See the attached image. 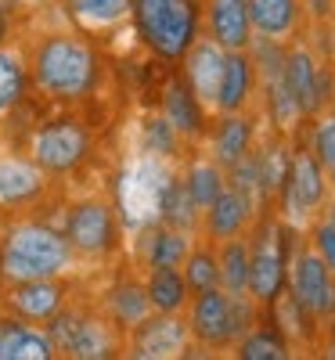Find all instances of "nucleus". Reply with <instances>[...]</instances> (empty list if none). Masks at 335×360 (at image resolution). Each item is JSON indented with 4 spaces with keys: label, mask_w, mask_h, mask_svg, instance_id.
<instances>
[{
    "label": "nucleus",
    "mask_w": 335,
    "mask_h": 360,
    "mask_svg": "<svg viewBox=\"0 0 335 360\" xmlns=\"http://www.w3.org/2000/svg\"><path fill=\"white\" fill-rule=\"evenodd\" d=\"M180 148V130L170 123V119L159 112L144 123V152L151 155H177Z\"/></svg>",
    "instance_id": "nucleus-34"
},
{
    "label": "nucleus",
    "mask_w": 335,
    "mask_h": 360,
    "mask_svg": "<svg viewBox=\"0 0 335 360\" xmlns=\"http://www.w3.org/2000/svg\"><path fill=\"white\" fill-rule=\"evenodd\" d=\"M317 321L335 314V270L317 256V249H296L289 263V285H285Z\"/></svg>",
    "instance_id": "nucleus-9"
},
{
    "label": "nucleus",
    "mask_w": 335,
    "mask_h": 360,
    "mask_svg": "<svg viewBox=\"0 0 335 360\" xmlns=\"http://www.w3.org/2000/svg\"><path fill=\"white\" fill-rule=\"evenodd\" d=\"M188 252H191V234L177 231L163 220L144 234V245H141V256H144L148 270L151 266H184Z\"/></svg>",
    "instance_id": "nucleus-26"
},
{
    "label": "nucleus",
    "mask_w": 335,
    "mask_h": 360,
    "mask_svg": "<svg viewBox=\"0 0 335 360\" xmlns=\"http://www.w3.org/2000/svg\"><path fill=\"white\" fill-rule=\"evenodd\" d=\"M202 33L224 51H249L256 40L249 0H202Z\"/></svg>",
    "instance_id": "nucleus-15"
},
{
    "label": "nucleus",
    "mask_w": 335,
    "mask_h": 360,
    "mask_svg": "<svg viewBox=\"0 0 335 360\" xmlns=\"http://www.w3.org/2000/svg\"><path fill=\"white\" fill-rule=\"evenodd\" d=\"M58 356L47 332L33 328V321L22 317H0V360H47Z\"/></svg>",
    "instance_id": "nucleus-20"
},
{
    "label": "nucleus",
    "mask_w": 335,
    "mask_h": 360,
    "mask_svg": "<svg viewBox=\"0 0 335 360\" xmlns=\"http://www.w3.org/2000/svg\"><path fill=\"white\" fill-rule=\"evenodd\" d=\"M163 115L180 130V137H202L209 108L195 98V90L188 86L184 76H173L163 90Z\"/></svg>",
    "instance_id": "nucleus-21"
},
{
    "label": "nucleus",
    "mask_w": 335,
    "mask_h": 360,
    "mask_svg": "<svg viewBox=\"0 0 335 360\" xmlns=\"http://www.w3.org/2000/svg\"><path fill=\"white\" fill-rule=\"evenodd\" d=\"M285 205L296 217H314L317 209L328 202V169L317 162L310 148H296L292 152V173L285 188Z\"/></svg>",
    "instance_id": "nucleus-14"
},
{
    "label": "nucleus",
    "mask_w": 335,
    "mask_h": 360,
    "mask_svg": "<svg viewBox=\"0 0 335 360\" xmlns=\"http://www.w3.org/2000/svg\"><path fill=\"white\" fill-rule=\"evenodd\" d=\"M331 37H335V18H331ZM331 54H335V40H331Z\"/></svg>",
    "instance_id": "nucleus-39"
},
{
    "label": "nucleus",
    "mask_w": 335,
    "mask_h": 360,
    "mask_svg": "<svg viewBox=\"0 0 335 360\" xmlns=\"http://www.w3.org/2000/svg\"><path fill=\"white\" fill-rule=\"evenodd\" d=\"M256 213L260 209L246 195H238L234 188H224L202 209V238H209V242H227V238L249 234V227L256 224Z\"/></svg>",
    "instance_id": "nucleus-16"
},
{
    "label": "nucleus",
    "mask_w": 335,
    "mask_h": 360,
    "mask_svg": "<svg viewBox=\"0 0 335 360\" xmlns=\"http://www.w3.org/2000/svg\"><path fill=\"white\" fill-rule=\"evenodd\" d=\"M159 220L177 227V231H202V205L195 202L191 188L184 184V176H170L166 188L159 195Z\"/></svg>",
    "instance_id": "nucleus-24"
},
{
    "label": "nucleus",
    "mask_w": 335,
    "mask_h": 360,
    "mask_svg": "<svg viewBox=\"0 0 335 360\" xmlns=\"http://www.w3.org/2000/svg\"><path fill=\"white\" fill-rule=\"evenodd\" d=\"M303 8L314 22H331L335 18V0H303Z\"/></svg>",
    "instance_id": "nucleus-37"
},
{
    "label": "nucleus",
    "mask_w": 335,
    "mask_h": 360,
    "mask_svg": "<svg viewBox=\"0 0 335 360\" xmlns=\"http://www.w3.org/2000/svg\"><path fill=\"white\" fill-rule=\"evenodd\" d=\"M65 238L80 259H105L119 245L115 209L105 198H83L65 217Z\"/></svg>",
    "instance_id": "nucleus-6"
},
{
    "label": "nucleus",
    "mask_w": 335,
    "mask_h": 360,
    "mask_svg": "<svg viewBox=\"0 0 335 360\" xmlns=\"http://www.w3.org/2000/svg\"><path fill=\"white\" fill-rule=\"evenodd\" d=\"M310 242H314V249H317V256L335 270V220H317L314 224V238H310Z\"/></svg>",
    "instance_id": "nucleus-36"
},
{
    "label": "nucleus",
    "mask_w": 335,
    "mask_h": 360,
    "mask_svg": "<svg viewBox=\"0 0 335 360\" xmlns=\"http://www.w3.org/2000/svg\"><path fill=\"white\" fill-rule=\"evenodd\" d=\"M8 44V11H4V4H0V47Z\"/></svg>",
    "instance_id": "nucleus-38"
},
{
    "label": "nucleus",
    "mask_w": 335,
    "mask_h": 360,
    "mask_svg": "<svg viewBox=\"0 0 335 360\" xmlns=\"http://www.w3.org/2000/svg\"><path fill=\"white\" fill-rule=\"evenodd\" d=\"M328 108H331V115H335V98H331V105H328Z\"/></svg>",
    "instance_id": "nucleus-41"
},
{
    "label": "nucleus",
    "mask_w": 335,
    "mask_h": 360,
    "mask_svg": "<svg viewBox=\"0 0 335 360\" xmlns=\"http://www.w3.org/2000/svg\"><path fill=\"white\" fill-rule=\"evenodd\" d=\"M292 252V238H285V227L274 213H263L249 227V295L260 307L285 292Z\"/></svg>",
    "instance_id": "nucleus-4"
},
{
    "label": "nucleus",
    "mask_w": 335,
    "mask_h": 360,
    "mask_svg": "<svg viewBox=\"0 0 335 360\" xmlns=\"http://www.w3.org/2000/svg\"><path fill=\"white\" fill-rule=\"evenodd\" d=\"M127 349L130 356H141V360H170V356H184L188 346L195 342L191 339V328L180 314H148L137 328L127 332Z\"/></svg>",
    "instance_id": "nucleus-10"
},
{
    "label": "nucleus",
    "mask_w": 335,
    "mask_h": 360,
    "mask_svg": "<svg viewBox=\"0 0 335 360\" xmlns=\"http://www.w3.org/2000/svg\"><path fill=\"white\" fill-rule=\"evenodd\" d=\"M191 339L202 349H231L238 346V317H234V292L224 285H213L206 292L191 295L188 310Z\"/></svg>",
    "instance_id": "nucleus-7"
},
{
    "label": "nucleus",
    "mask_w": 335,
    "mask_h": 360,
    "mask_svg": "<svg viewBox=\"0 0 335 360\" xmlns=\"http://www.w3.org/2000/svg\"><path fill=\"white\" fill-rule=\"evenodd\" d=\"M256 155V169H260V191H263V209H270L289 188V173H292V148H289V134L274 130L267 134L263 144L253 148Z\"/></svg>",
    "instance_id": "nucleus-17"
},
{
    "label": "nucleus",
    "mask_w": 335,
    "mask_h": 360,
    "mask_svg": "<svg viewBox=\"0 0 335 360\" xmlns=\"http://www.w3.org/2000/svg\"><path fill=\"white\" fill-rule=\"evenodd\" d=\"M25 4H47V0H25Z\"/></svg>",
    "instance_id": "nucleus-40"
},
{
    "label": "nucleus",
    "mask_w": 335,
    "mask_h": 360,
    "mask_svg": "<svg viewBox=\"0 0 335 360\" xmlns=\"http://www.w3.org/2000/svg\"><path fill=\"white\" fill-rule=\"evenodd\" d=\"M303 18V0H249V22L260 40H289Z\"/></svg>",
    "instance_id": "nucleus-22"
},
{
    "label": "nucleus",
    "mask_w": 335,
    "mask_h": 360,
    "mask_svg": "<svg viewBox=\"0 0 335 360\" xmlns=\"http://www.w3.org/2000/svg\"><path fill=\"white\" fill-rule=\"evenodd\" d=\"M137 37L151 54L180 62L202 29V0H134Z\"/></svg>",
    "instance_id": "nucleus-3"
},
{
    "label": "nucleus",
    "mask_w": 335,
    "mask_h": 360,
    "mask_svg": "<svg viewBox=\"0 0 335 360\" xmlns=\"http://www.w3.org/2000/svg\"><path fill=\"white\" fill-rule=\"evenodd\" d=\"M87 155H90V134L80 119H51L29 141V159L54 176L72 173Z\"/></svg>",
    "instance_id": "nucleus-8"
},
{
    "label": "nucleus",
    "mask_w": 335,
    "mask_h": 360,
    "mask_svg": "<svg viewBox=\"0 0 335 360\" xmlns=\"http://www.w3.org/2000/svg\"><path fill=\"white\" fill-rule=\"evenodd\" d=\"M44 176L47 169H40L33 159H4L0 162V202L4 205L33 202L44 191Z\"/></svg>",
    "instance_id": "nucleus-25"
},
{
    "label": "nucleus",
    "mask_w": 335,
    "mask_h": 360,
    "mask_svg": "<svg viewBox=\"0 0 335 360\" xmlns=\"http://www.w3.org/2000/svg\"><path fill=\"white\" fill-rule=\"evenodd\" d=\"M234 349H238L241 360H282V356H289L292 346L282 335V328L270 321V314H260L256 328H253L249 335H241Z\"/></svg>",
    "instance_id": "nucleus-28"
},
{
    "label": "nucleus",
    "mask_w": 335,
    "mask_h": 360,
    "mask_svg": "<svg viewBox=\"0 0 335 360\" xmlns=\"http://www.w3.org/2000/svg\"><path fill=\"white\" fill-rule=\"evenodd\" d=\"M184 281L195 292H206L213 285H220V259H217V242H206L202 245H191L188 259H184Z\"/></svg>",
    "instance_id": "nucleus-32"
},
{
    "label": "nucleus",
    "mask_w": 335,
    "mask_h": 360,
    "mask_svg": "<svg viewBox=\"0 0 335 360\" xmlns=\"http://www.w3.org/2000/svg\"><path fill=\"white\" fill-rule=\"evenodd\" d=\"M105 314H108V321L119 328V332H130V328H137L148 314H156V310H151L148 288L141 281L127 278V281L112 285V292L105 295Z\"/></svg>",
    "instance_id": "nucleus-23"
},
{
    "label": "nucleus",
    "mask_w": 335,
    "mask_h": 360,
    "mask_svg": "<svg viewBox=\"0 0 335 360\" xmlns=\"http://www.w3.org/2000/svg\"><path fill=\"white\" fill-rule=\"evenodd\" d=\"M72 259L76 252L65 231H54L47 224H15L0 238V278L4 281L62 278Z\"/></svg>",
    "instance_id": "nucleus-2"
},
{
    "label": "nucleus",
    "mask_w": 335,
    "mask_h": 360,
    "mask_svg": "<svg viewBox=\"0 0 335 360\" xmlns=\"http://www.w3.org/2000/svg\"><path fill=\"white\" fill-rule=\"evenodd\" d=\"M25 83H29V62L22 58V51L4 44L0 47V115L22 101Z\"/></svg>",
    "instance_id": "nucleus-31"
},
{
    "label": "nucleus",
    "mask_w": 335,
    "mask_h": 360,
    "mask_svg": "<svg viewBox=\"0 0 335 360\" xmlns=\"http://www.w3.org/2000/svg\"><path fill=\"white\" fill-rule=\"evenodd\" d=\"M217 259H220V285L227 292H249V234L217 242Z\"/></svg>",
    "instance_id": "nucleus-29"
},
{
    "label": "nucleus",
    "mask_w": 335,
    "mask_h": 360,
    "mask_svg": "<svg viewBox=\"0 0 335 360\" xmlns=\"http://www.w3.org/2000/svg\"><path fill=\"white\" fill-rule=\"evenodd\" d=\"M184 184L191 188L195 202L206 209L213 198H217L224 188H227V169L220 162H213V159H195L184 173Z\"/></svg>",
    "instance_id": "nucleus-33"
},
{
    "label": "nucleus",
    "mask_w": 335,
    "mask_h": 360,
    "mask_svg": "<svg viewBox=\"0 0 335 360\" xmlns=\"http://www.w3.org/2000/svg\"><path fill=\"white\" fill-rule=\"evenodd\" d=\"M65 8L87 29H108L134 15V0H65Z\"/></svg>",
    "instance_id": "nucleus-30"
},
{
    "label": "nucleus",
    "mask_w": 335,
    "mask_h": 360,
    "mask_svg": "<svg viewBox=\"0 0 335 360\" xmlns=\"http://www.w3.org/2000/svg\"><path fill=\"white\" fill-rule=\"evenodd\" d=\"M29 79L54 101H76L98 79V54L76 33H47L29 54Z\"/></svg>",
    "instance_id": "nucleus-1"
},
{
    "label": "nucleus",
    "mask_w": 335,
    "mask_h": 360,
    "mask_svg": "<svg viewBox=\"0 0 335 360\" xmlns=\"http://www.w3.org/2000/svg\"><path fill=\"white\" fill-rule=\"evenodd\" d=\"M310 152L317 155V162L328 169V176H335V115H321L314 130H310Z\"/></svg>",
    "instance_id": "nucleus-35"
},
{
    "label": "nucleus",
    "mask_w": 335,
    "mask_h": 360,
    "mask_svg": "<svg viewBox=\"0 0 335 360\" xmlns=\"http://www.w3.org/2000/svg\"><path fill=\"white\" fill-rule=\"evenodd\" d=\"M69 288L62 278H33V281H8L4 288V310L33 321V324H47L58 310L65 307Z\"/></svg>",
    "instance_id": "nucleus-12"
},
{
    "label": "nucleus",
    "mask_w": 335,
    "mask_h": 360,
    "mask_svg": "<svg viewBox=\"0 0 335 360\" xmlns=\"http://www.w3.org/2000/svg\"><path fill=\"white\" fill-rule=\"evenodd\" d=\"M285 79L292 86V94L303 108V115L314 119L324 105H331V76L324 65H317V58L310 54V47L292 44L285 51Z\"/></svg>",
    "instance_id": "nucleus-11"
},
{
    "label": "nucleus",
    "mask_w": 335,
    "mask_h": 360,
    "mask_svg": "<svg viewBox=\"0 0 335 360\" xmlns=\"http://www.w3.org/2000/svg\"><path fill=\"white\" fill-rule=\"evenodd\" d=\"M144 288L151 299V310H159V314H180L188 307V295H191L180 266H151Z\"/></svg>",
    "instance_id": "nucleus-27"
},
{
    "label": "nucleus",
    "mask_w": 335,
    "mask_h": 360,
    "mask_svg": "<svg viewBox=\"0 0 335 360\" xmlns=\"http://www.w3.org/2000/svg\"><path fill=\"white\" fill-rule=\"evenodd\" d=\"M256 58L253 51H227V65H224V79H220V98H217V115L227 112H246L253 94H256Z\"/></svg>",
    "instance_id": "nucleus-18"
},
{
    "label": "nucleus",
    "mask_w": 335,
    "mask_h": 360,
    "mask_svg": "<svg viewBox=\"0 0 335 360\" xmlns=\"http://www.w3.org/2000/svg\"><path fill=\"white\" fill-rule=\"evenodd\" d=\"M180 76L188 79V86L195 90V98L217 115V98H220V79H224V65H227V51L209 40V37H198L188 54L180 58Z\"/></svg>",
    "instance_id": "nucleus-13"
},
{
    "label": "nucleus",
    "mask_w": 335,
    "mask_h": 360,
    "mask_svg": "<svg viewBox=\"0 0 335 360\" xmlns=\"http://www.w3.org/2000/svg\"><path fill=\"white\" fill-rule=\"evenodd\" d=\"M253 134H256V123H253L246 112L220 115V123L209 130V159L220 162L224 169H231L234 162H241L256 148Z\"/></svg>",
    "instance_id": "nucleus-19"
},
{
    "label": "nucleus",
    "mask_w": 335,
    "mask_h": 360,
    "mask_svg": "<svg viewBox=\"0 0 335 360\" xmlns=\"http://www.w3.org/2000/svg\"><path fill=\"white\" fill-rule=\"evenodd\" d=\"M119 328L105 317H90L80 310H58L47 321V335L54 342L58 353L65 356H80V360H94V356H112L119 349Z\"/></svg>",
    "instance_id": "nucleus-5"
}]
</instances>
